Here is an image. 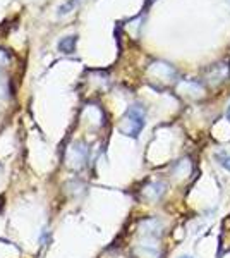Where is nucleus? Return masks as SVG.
<instances>
[{
    "label": "nucleus",
    "instance_id": "nucleus-2",
    "mask_svg": "<svg viewBox=\"0 0 230 258\" xmlns=\"http://www.w3.org/2000/svg\"><path fill=\"white\" fill-rule=\"evenodd\" d=\"M230 78V64L228 62H218L206 69V80L211 85H220Z\"/></svg>",
    "mask_w": 230,
    "mask_h": 258
},
{
    "label": "nucleus",
    "instance_id": "nucleus-4",
    "mask_svg": "<svg viewBox=\"0 0 230 258\" xmlns=\"http://www.w3.org/2000/svg\"><path fill=\"white\" fill-rule=\"evenodd\" d=\"M74 47H76V36H67V38H64L58 43V48L64 53H72Z\"/></svg>",
    "mask_w": 230,
    "mask_h": 258
},
{
    "label": "nucleus",
    "instance_id": "nucleus-8",
    "mask_svg": "<svg viewBox=\"0 0 230 258\" xmlns=\"http://www.w3.org/2000/svg\"><path fill=\"white\" fill-rule=\"evenodd\" d=\"M227 117H228V120H230V103H228V107H227Z\"/></svg>",
    "mask_w": 230,
    "mask_h": 258
},
{
    "label": "nucleus",
    "instance_id": "nucleus-5",
    "mask_svg": "<svg viewBox=\"0 0 230 258\" xmlns=\"http://www.w3.org/2000/svg\"><path fill=\"white\" fill-rule=\"evenodd\" d=\"M189 169H191L189 160H181L177 165H175V174H177L179 177H184V176H187V172H189Z\"/></svg>",
    "mask_w": 230,
    "mask_h": 258
},
{
    "label": "nucleus",
    "instance_id": "nucleus-7",
    "mask_svg": "<svg viewBox=\"0 0 230 258\" xmlns=\"http://www.w3.org/2000/svg\"><path fill=\"white\" fill-rule=\"evenodd\" d=\"M79 2V0H69V2H65L64 6L58 9V14H67V12L70 11V7L72 6H76V4Z\"/></svg>",
    "mask_w": 230,
    "mask_h": 258
},
{
    "label": "nucleus",
    "instance_id": "nucleus-6",
    "mask_svg": "<svg viewBox=\"0 0 230 258\" xmlns=\"http://www.w3.org/2000/svg\"><path fill=\"white\" fill-rule=\"evenodd\" d=\"M215 160L218 162L221 167H225L227 170H230V155H228V153H225V152L215 153Z\"/></svg>",
    "mask_w": 230,
    "mask_h": 258
},
{
    "label": "nucleus",
    "instance_id": "nucleus-3",
    "mask_svg": "<svg viewBox=\"0 0 230 258\" xmlns=\"http://www.w3.org/2000/svg\"><path fill=\"white\" fill-rule=\"evenodd\" d=\"M163 193H165V184H163V182H153V184H149L148 188L144 189V197L148 200H151V202L162 198Z\"/></svg>",
    "mask_w": 230,
    "mask_h": 258
},
{
    "label": "nucleus",
    "instance_id": "nucleus-1",
    "mask_svg": "<svg viewBox=\"0 0 230 258\" xmlns=\"http://www.w3.org/2000/svg\"><path fill=\"white\" fill-rule=\"evenodd\" d=\"M144 109L141 105H131L129 110L125 112L124 117V124H122V133L127 136H132V138H137V135L141 133V129L144 127Z\"/></svg>",
    "mask_w": 230,
    "mask_h": 258
},
{
    "label": "nucleus",
    "instance_id": "nucleus-9",
    "mask_svg": "<svg viewBox=\"0 0 230 258\" xmlns=\"http://www.w3.org/2000/svg\"><path fill=\"white\" fill-rule=\"evenodd\" d=\"M182 258H191V256H182Z\"/></svg>",
    "mask_w": 230,
    "mask_h": 258
}]
</instances>
